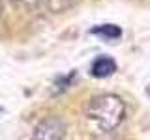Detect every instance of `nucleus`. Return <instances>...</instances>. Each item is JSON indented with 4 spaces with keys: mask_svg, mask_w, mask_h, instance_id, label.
<instances>
[{
    "mask_svg": "<svg viewBox=\"0 0 150 140\" xmlns=\"http://www.w3.org/2000/svg\"><path fill=\"white\" fill-rule=\"evenodd\" d=\"M126 116L124 101L115 93H103L88 103L86 118L100 131H112L122 123Z\"/></svg>",
    "mask_w": 150,
    "mask_h": 140,
    "instance_id": "f257e3e1",
    "label": "nucleus"
},
{
    "mask_svg": "<svg viewBox=\"0 0 150 140\" xmlns=\"http://www.w3.org/2000/svg\"><path fill=\"white\" fill-rule=\"evenodd\" d=\"M66 134V123L58 116H49V118L41 120L36 125L32 140H64Z\"/></svg>",
    "mask_w": 150,
    "mask_h": 140,
    "instance_id": "f03ea898",
    "label": "nucleus"
},
{
    "mask_svg": "<svg viewBox=\"0 0 150 140\" xmlns=\"http://www.w3.org/2000/svg\"><path fill=\"white\" fill-rule=\"evenodd\" d=\"M116 71V62L111 56H98L90 65V75L96 78H105Z\"/></svg>",
    "mask_w": 150,
    "mask_h": 140,
    "instance_id": "7ed1b4c3",
    "label": "nucleus"
},
{
    "mask_svg": "<svg viewBox=\"0 0 150 140\" xmlns=\"http://www.w3.org/2000/svg\"><path fill=\"white\" fill-rule=\"evenodd\" d=\"M90 34L111 41V39H118V37L122 36V30H120V26H116V24H100V26L92 28Z\"/></svg>",
    "mask_w": 150,
    "mask_h": 140,
    "instance_id": "20e7f679",
    "label": "nucleus"
},
{
    "mask_svg": "<svg viewBox=\"0 0 150 140\" xmlns=\"http://www.w3.org/2000/svg\"><path fill=\"white\" fill-rule=\"evenodd\" d=\"M75 77H77V73H75V71H69L68 75H64V77H60L58 80L54 82V86H56V88H54V93H58V92L66 90V88H68L69 84L73 82V78H75Z\"/></svg>",
    "mask_w": 150,
    "mask_h": 140,
    "instance_id": "39448f33",
    "label": "nucleus"
},
{
    "mask_svg": "<svg viewBox=\"0 0 150 140\" xmlns=\"http://www.w3.org/2000/svg\"><path fill=\"white\" fill-rule=\"evenodd\" d=\"M19 2H23V4H36V2H40V0H19Z\"/></svg>",
    "mask_w": 150,
    "mask_h": 140,
    "instance_id": "423d86ee",
    "label": "nucleus"
},
{
    "mask_svg": "<svg viewBox=\"0 0 150 140\" xmlns=\"http://www.w3.org/2000/svg\"><path fill=\"white\" fill-rule=\"evenodd\" d=\"M0 112H2V108H0Z\"/></svg>",
    "mask_w": 150,
    "mask_h": 140,
    "instance_id": "0eeeda50",
    "label": "nucleus"
}]
</instances>
